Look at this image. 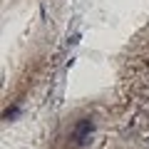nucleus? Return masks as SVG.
Returning a JSON list of instances; mask_svg holds the SVG:
<instances>
[{
  "label": "nucleus",
  "mask_w": 149,
  "mask_h": 149,
  "mask_svg": "<svg viewBox=\"0 0 149 149\" xmlns=\"http://www.w3.org/2000/svg\"><path fill=\"white\" fill-rule=\"evenodd\" d=\"M92 132H95V122H92V119H80V122L74 124V129H72V139L77 144H85L87 139L92 137Z\"/></svg>",
  "instance_id": "f257e3e1"
},
{
  "label": "nucleus",
  "mask_w": 149,
  "mask_h": 149,
  "mask_svg": "<svg viewBox=\"0 0 149 149\" xmlns=\"http://www.w3.org/2000/svg\"><path fill=\"white\" fill-rule=\"evenodd\" d=\"M17 114H20V107H8V109H5V119H13V117H17Z\"/></svg>",
  "instance_id": "f03ea898"
}]
</instances>
